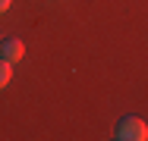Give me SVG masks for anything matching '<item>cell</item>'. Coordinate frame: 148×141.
<instances>
[{"label": "cell", "mask_w": 148, "mask_h": 141, "mask_svg": "<svg viewBox=\"0 0 148 141\" xmlns=\"http://www.w3.org/2000/svg\"><path fill=\"white\" fill-rule=\"evenodd\" d=\"M10 3H13V0H0V13H6V9H10Z\"/></svg>", "instance_id": "277c9868"}, {"label": "cell", "mask_w": 148, "mask_h": 141, "mask_svg": "<svg viewBox=\"0 0 148 141\" xmlns=\"http://www.w3.org/2000/svg\"><path fill=\"white\" fill-rule=\"evenodd\" d=\"M0 56H3L6 63H19V60L25 56V44H22L19 38H3V41H0Z\"/></svg>", "instance_id": "7a4b0ae2"}, {"label": "cell", "mask_w": 148, "mask_h": 141, "mask_svg": "<svg viewBox=\"0 0 148 141\" xmlns=\"http://www.w3.org/2000/svg\"><path fill=\"white\" fill-rule=\"evenodd\" d=\"M10 79H13V63H6V60L0 56V91L10 85Z\"/></svg>", "instance_id": "3957f363"}, {"label": "cell", "mask_w": 148, "mask_h": 141, "mask_svg": "<svg viewBox=\"0 0 148 141\" xmlns=\"http://www.w3.org/2000/svg\"><path fill=\"white\" fill-rule=\"evenodd\" d=\"M114 138H120V141H145L148 138V122L139 119V116H123L117 122Z\"/></svg>", "instance_id": "6da1fadb"}]
</instances>
